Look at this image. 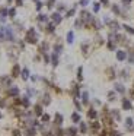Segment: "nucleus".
Here are the masks:
<instances>
[{
    "label": "nucleus",
    "mask_w": 134,
    "mask_h": 136,
    "mask_svg": "<svg viewBox=\"0 0 134 136\" xmlns=\"http://www.w3.org/2000/svg\"><path fill=\"white\" fill-rule=\"evenodd\" d=\"M38 40H40V37H38L36 29H35V28H29V29L26 31L25 41L26 43H29V44H36L38 43Z\"/></svg>",
    "instance_id": "obj_1"
},
{
    "label": "nucleus",
    "mask_w": 134,
    "mask_h": 136,
    "mask_svg": "<svg viewBox=\"0 0 134 136\" xmlns=\"http://www.w3.org/2000/svg\"><path fill=\"white\" fill-rule=\"evenodd\" d=\"M121 105H122V110L124 111L133 110V101H131L130 98H122V100H121Z\"/></svg>",
    "instance_id": "obj_2"
},
{
    "label": "nucleus",
    "mask_w": 134,
    "mask_h": 136,
    "mask_svg": "<svg viewBox=\"0 0 134 136\" xmlns=\"http://www.w3.org/2000/svg\"><path fill=\"white\" fill-rule=\"evenodd\" d=\"M51 21H52V24H56V25H58L63 22V16H61V13L58 12H54L52 15H51Z\"/></svg>",
    "instance_id": "obj_3"
},
{
    "label": "nucleus",
    "mask_w": 134,
    "mask_h": 136,
    "mask_svg": "<svg viewBox=\"0 0 134 136\" xmlns=\"http://www.w3.org/2000/svg\"><path fill=\"white\" fill-rule=\"evenodd\" d=\"M108 26H109V29H111L112 32H118L120 28H121V25L118 24V21H112V19H111V22L108 24Z\"/></svg>",
    "instance_id": "obj_4"
},
{
    "label": "nucleus",
    "mask_w": 134,
    "mask_h": 136,
    "mask_svg": "<svg viewBox=\"0 0 134 136\" xmlns=\"http://www.w3.org/2000/svg\"><path fill=\"white\" fill-rule=\"evenodd\" d=\"M109 116L112 117V119H115L117 121H121V113H120V110H117V108H112V110H109Z\"/></svg>",
    "instance_id": "obj_5"
},
{
    "label": "nucleus",
    "mask_w": 134,
    "mask_h": 136,
    "mask_svg": "<svg viewBox=\"0 0 134 136\" xmlns=\"http://www.w3.org/2000/svg\"><path fill=\"white\" fill-rule=\"evenodd\" d=\"M127 57H128V54H127L126 50H117V60L118 61H124V60H127Z\"/></svg>",
    "instance_id": "obj_6"
},
{
    "label": "nucleus",
    "mask_w": 134,
    "mask_h": 136,
    "mask_svg": "<svg viewBox=\"0 0 134 136\" xmlns=\"http://www.w3.org/2000/svg\"><path fill=\"white\" fill-rule=\"evenodd\" d=\"M63 121H64L63 114H61V113H56V114H54V123H56L57 126H61V124H63Z\"/></svg>",
    "instance_id": "obj_7"
},
{
    "label": "nucleus",
    "mask_w": 134,
    "mask_h": 136,
    "mask_svg": "<svg viewBox=\"0 0 134 136\" xmlns=\"http://www.w3.org/2000/svg\"><path fill=\"white\" fill-rule=\"evenodd\" d=\"M115 89H114V91H115V92H121V94H126V86H124V84H121V82H117V84H115Z\"/></svg>",
    "instance_id": "obj_8"
},
{
    "label": "nucleus",
    "mask_w": 134,
    "mask_h": 136,
    "mask_svg": "<svg viewBox=\"0 0 134 136\" xmlns=\"http://www.w3.org/2000/svg\"><path fill=\"white\" fill-rule=\"evenodd\" d=\"M64 132H66V136H77V132H79V130H77L74 126H72V127H67Z\"/></svg>",
    "instance_id": "obj_9"
},
{
    "label": "nucleus",
    "mask_w": 134,
    "mask_h": 136,
    "mask_svg": "<svg viewBox=\"0 0 134 136\" xmlns=\"http://www.w3.org/2000/svg\"><path fill=\"white\" fill-rule=\"evenodd\" d=\"M50 104H51V95H50V94H44L41 105L44 107V105H50Z\"/></svg>",
    "instance_id": "obj_10"
},
{
    "label": "nucleus",
    "mask_w": 134,
    "mask_h": 136,
    "mask_svg": "<svg viewBox=\"0 0 134 136\" xmlns=\"http://www.w3.org/2000/svg\"><path fill=\"white\" fill-rule=\"evenodd\" d=\"M118 75H120V78H122L124 81H128V79H130V70H128V69H122Z\"/></svg>",
    "instance_id": "obj_11"
},
{
    "label": "nucleus",
    "mask_w": 134,
    "mask_h": 136,
    "mask_svg": "<svg viewBox=\"0 0 134 136\" xmlns=\"http://www.w3.org/2000/svg\"><path fill=\"white\" fill-rule=\"evenodd\" d=\"M111 10L117 15V16H121V10H122V8H120V5H111Z\"/></svg>",
    "instance_id": "obj_12"
},
{
    "label": "nucleus",
    "mask_w": 134,
    "mask_h": 136,
    "mask_svg": "<svg viewBox=\"0 0 134 136\" xmlns=\"http://www.w3.org/2000/svg\"><path fill=\"white\" fill-rule=\"evenodd\" d=\"M88 119L96 120V119H98V111L95 110V108H90V110L88 111Z\"/></svg>",
    "instance_id": "obj_13"
},
{
    "label": "nucleus",
    "mask_w": 134,
    "mask_h": 136,
    "mask_svg": "<svg viewBox=\"0 0 134 136\" xmlns=\"http://www.w3.org/2000/svg\"><path fill=\"white\" fill-rule=\"evenodd\" d=\"M90 127H92V133H93V135H98V132L100 130V124L98 123V121H92Z\"/></svg>",
    "instance_id": "obj_14"
},
{
    "label": "nucleus",
    "mask_w": 134,
    "mask_h": 136,
    "mask_svg": "<svg viewBox=\"0 0 134 136\" xmlns=\"http://www.w3.org/2000/svg\"><path fill=\"white\" fill-rule=\"evenodd\" d=\"M133 126H134V119H133V117H127V119H126L127 130H133Z\"/></svg>",
    "instance_id": "obj_15"
},
{
    "label": "nucleus",
    "mask_w": 134,
    "mask_h": 136,
    "mask_svg": "<svg viewBox=\"0 0 134 136\" xmlns=\"http://www.w3.org/2000/svg\"><path fill=\"white\" fill-rule=\"evenodd\" d=\"M51 63H52V66L54 67H57L60 63V59H58V54H56V53H52L51 54Z\"/></svg>",
    "instance_id": "obj_16"
},
{
    "label": "nucleus",
    "mask_w": 134,
    "mask_h": 136,
    "mask_svg": "<svg viewBox=\"0 0 134 136\" xmlns=\"http://www.w3.org/2000/svg\"><path fill=\"white\" fill-rule=\"evenodd\" d=\"M20 72H22L20 66H19V64H15V66H13V69H12V76H13V78L19 76V75H20Z\"/></svg>",
    "instance_id": "obj_17"
},
{
    "label": "nucleus",
    "mask_w": 134,
    "mask_h": 136,
    "mask_svg": "<svg viewBox=\"0 0 134 136\" xmlns=\"http://www.w3.org/2000/svg\"><path fill=\"white\" fill-rule=\"evenodd\" d=\"M8 15H9V10L6 8L0 9V21H2V22H4V21H6V16H8Z\"/></svg>",
    "instance_id": "obj_18"
},
{
    "label": "nucleus",
    "mask_w": 134,
    "mask_h": 136,
    "mask_svg": "<svg viewBox=\"0 0 134 136\" xmlns=\"http://www.w3.org/2000/svg\"><path fill=\"white\" fill-rule=\"evenodd\" d=\"M48 47H50V45H48V43H47V41H42L38 51H40L41 54H45V53H47V50H48Z\"/></svg>",
    "instance_id": "obj_19"
},
{
    "label": "nucleus",
    "mask_w": 134,
    "mask_h": 136,
    "mask_svg": "<svg viewBox=\"0 0 134 136\" xmlns=\"http://www.w3.org/2000/svg\"><path fill=\"white\" fill-rule=\"evenodd\" d=\"M34 114H35V116H42V114H44L41 104H36V105L34 107Z\"/></svg>",
    "instance_id": "obj_20"
},
{
    "label": "nucleus",
    "mask_w": 134,
    "mask_h": 136,
    "mask_svg": "<svg viewBox=\"0 0 134 136\" xmlns=\"http://www.w3.org/2000/svg\"><path fill=\"white\" fill-rule=\"evenodd\" d=\"M20 76H22V79H24V81H28V79H29V69L28 67H24L22 69V72H20Z\"/></svg>",
    "instance_id": "obj_21"
},
{
    "label": "nucleus",
    "mask_w": 134,
    "mask_h": 136,
    "mask_svg": "<svg viewBox=\"0 0 134 136\" xmlns=\"http://www.w3.org/2000/svg\"><path fill=\"white\" fill-rule=\"evenodd\" d=\"M25 136H36V129L35 127H26Z\"/></svg>",
    "instance_id": "obj_22"
},
{
    "label": "nucleus",
    "mask_w": 134,
    "mask_h": 136,
    "mask_svg": "<svg viewBox=\"0 0 134 136\" xmlns=\"http://www.w3.org/2000/svg\"><path fill=\"white\" fill-rule=\"evenodd\" d=\"M121 28H124V31H126L127 34L134 35V28H133V26H130V25H127V24H124V25H121Z\"/></svg>",
    "instance_id": "obj_23"
},
{
    "label": "nucleus",
    "mask_w": 134,
    "mask_h": 136,
    "mask_svg": "<svg viewBox=\"0 0 134 136\" xmlns=\"http://www.w3.org/2000/svg\"><path fill=\"white\" fill-rule=\"evenodd\" d=\"M9 95H10V97H18V95H19V88H18V86H12V88L9 89Z\"/></svg>",
    "instance_id": "obj_24"
},
{
    "label": "nucleus",
    "mask_w": 134,
    "mask_h": 136,
    "mask_svg": "<svg viewBox=\"0 0 134 136\" xmlns=\"http://www.w3.org/2000/svg\"><path fill=\"white\" fill-rule=\"evenodd\" d=\"M45 31H47L48 34H52V32L56 31V24H52V22L47 24V28H45Z\"/></svg>",
    "instance_id": "obj_25"
},
{
    "label": "nucleus",
    "mask_w": 134,
    "mask_h": 136,
    "mask_svg": "<svg viewBox=\"0 0 134 136\" xmlns=\"http://www.w3.org/2000/svg\"><path fill=\"white\" fill-rule=\"evenodd\" d=\"M67 43L68 44L74 43V32H73V31H68V32H67Z\"/></svg>",
    "instance_id": "obj_26"
},
{
    "label": "nucleus",
    "mask_w": 134,
    "mask_h": 136,
    "mask_svg": "<svg viewBox=\"0 0 134 136\" xmlns=\"http://www.w3.org/2000/svg\"><path fill=\"white\" fill-rule=\"evenodd\" d=\"M88 124H86V123H84V121H80V130H79V132H80V133H82V135H86V133H88Z\"/></svg>",
    "instance_id": "obj_27"
},
{
    "label": "nucleus",
    "mask_w": 134,
    "mask_h": 136,
    "mask_svg": "<svg viewBox=\"0 0 134 136\" xmlns=\"http://www.w3.org/2000/svg\"><path fill=\"white\" fill-rule=\"evenodd\" d=\"M106 47H108L109 51H115L117 50V43H115V41H108V43H106Z\"/></svg>",
    "instance_id": "obj_28"
},
{
    "label": "nucleus",
    "mask_w": 134,
    "mask_h": 136,
    "mask_svg": "<svg viewBox=\"0 0 134 136\" xmlns=\"http://www.w3.org/2000/svg\"><path fill=\"white\" fill-rule=\"evenodd\" d=\"M115 100H117V92H115V91H109L108 92V101L112 102V101H115Z\"/></svg>",
    "instance_id": "obj_29"
},
{
    "label": "nucleus",
    "mask_w": 134,
    "mask_h": 136,
    "mask_svg": "<svg viewBox=\"0 0 134 136\" xmlns=\"http://www.w3.org/2000/svg\"><path fill=\"white\" fill-rule=\"evenodd\" d=\"M20 104L25 107V108H28L29 105H31V101H29V97H24L22 100H20Z\"/></svg>",
    "instance_id": "obj_30"
},
{
    "label": "nucleus",
    "mask_w": 134,
    "mask_h": 136,
    "mask_svg": "<svg viewBox=\"0 0 134 136\" xmlns=\"http://www.w3.org/2000/svg\"><path fill=\"white\" fill-rule=\"evenodd\" d=\"M76 8H77V5H74L73 8L70 9V10H67L66 18H73V16H74V13H76Z\"/></svg>",
    "instance_id": "obj_31"
},
{
    "label": "nucleus",
    "mask_w": 134,
    "mask_h": 136,
    "mask_svg": "<svg viewBox=\"0 0 134 136\" xmlns=\"http://www.w3.org/2000/svg\"><path fill=\"white\" fill-rule=\"evenodd\" d=\"M80 97H82V102L86 105V104L89 102V92H86V91H84V92H82V95H80Z\"/></svg>",
    "instance_id": "obj_32"
},
{
    "label": "nucleus",
    "mask_w": 134,
    "mask_h": 136,
    "mask_svg": "<svg viewBox=\"0 0 134 136\" xmlns=\"http://www.w3.org/2000/svg\"><path fill=\"white\" fill-rule=\"evenodd\" d=\"M50 120H51L50 114H45V113H44V114L41 116V121L44 123V124H48V123H50Z\"/></svg>",
    "instance_id": "obj_33"
},
{
    "label": "nucleus",
    "mask_w": 134,
    "mask_h": 136,
    "mask_svg": "<svg viewBox=\"0 0 134 136\" xmlns=\"http://www.w3.org/2000/svg\"><path fill=\"white\" fill-rule=\"evenodd\" d=\"M36 19H38V22H48V15H45V13H40Z\"/></svg>",
    "instance_id": "obj_34"
},
{
    "label": "nucleus",
    "mask_w": 134,
    "mask_h": 136,
    "mask_svg": "<svg viewBox=\"0 0 134 136\" xmlns=\"http://www.w3.org/2000/svg\"><path fill=\"white\" fill-rule=\"evenodd\" d=\"M72 120H73V123H80V114H79V113H77V111H76V113H73V114H72Z\"/></svg>",
    "instance_id": "obj_35"
},
{
    "label": "nucleus",
    "mask_w": 134,
    "mask_h": 136,
    "mask_svg": "<svg viewBox=\"0 0 134 136\" xmlns=\"http://www.w3.org/2000/svg\"><path fill=\"white\" fill-rule=\"evenodd\" d=\"M54 53L56 54H61L63 53V45L61 44H54Z\"/></svg>",
    "instance_id": "obj_36"
},
{
    "label": "nucleus",
    "mask_w": 134,
    "mask_h": 136,
    "mask_svg": "<svg viewBox=\"0 0 134 136\" xmlns=\"http://www.w3.org/2000/svg\"><path fill=\"white\" fill-rule=\"evenodd\" d=\"M106 73H108L109 79H114V78L117 76V75H115V69H114V67H109L108 70H106Z\"/></svg>",
    "instance_id": "obj_37"
},
{
    "label": "nucleus",
    "mask_w": 134,
    "mask_h": 136,
    "mask_svg": "<svg viewBox=\"0 0 134 136\" xmlns=\"http://www.w3.org/2000/svg\"><path fill=\"white\" fill-rule=\"evenodd\" d=\"M0 81H2V82H3L6 86H12V85H10V84H12V79H10L9 76H3Z\"/></svg>",
    "instance_id": "obj_38"
},
{
    "label": "nucleus",
    "mask_w": 134,
    "mask_h": 136,
    "mask_svg": "<svg viewBox=\"0 0 134 136\" xmlns=\"http://www.w3.org/2000/svg\"><path fill=\"white\" fill-rule=\"evenodd\" d=\"M80 48H82V51H83V54L86 56V54L89 53V43H83L82 45H80Z\"/></svg>",
    "instance_id": "obj_39"
},
{
    "label": "nucleus",
    "mask_w": 134,
    "mask_h": 136,
    "mask_svg": "<svg viewBox=\"0 0 134 136\" xmlns=\"http://www.w3.org/2000/svg\"><path fill=\"white\" fill-rule=\"evenodd\" d=\"M77 79H79V81H83V67L77 69Z\"/></svg>",
    "instance_id": "obj_40"
},
{
    "label": "nucleus",
    "mask_w": 134,
    "mask_h": 136,
    "mask_svg": "<svg viewBox=\"0 0 134 136\" xmlns=\"http://www.w3.org/2000/svg\"><path fill=\"white\" fill-rule=\"evenodd\" d=\"M74 26H76V28H79V29H82V26H83V21H82L80 18H79V19H76Z\"/></svg>",
    "instance_id": "obj_41"
},
{
    "label": "nucleus",
    "mask_w": 134,
    "mask_h": 136,
    "mask_svg": "<svg viewBox=\"0 0 134 136\" xmlns=\"http://www.w3.org/2000/svg\"><path fill=\"white\" fill-rule=\"evenodd\" d=\"M99 10H100V3H99V2H95V3H93V12L98 13Z\"/></svg>",
    "instance_id": "obj_42"
},
{
    "label": "nucleus",
    "mask_w": 134,
    "mask_h": 136,
    "mask_svg": "<svg viewBox=\"0 0 134 136\" xmlns=\"http://www.w3.org/2000/svg\"><path fill=\"white\" fill-rule=\"evenodd\" d=\"M35 5H36V6H35V8H36V10H41L42 6H44V3H42L41 0H35Z\"/></svg>",
    "instance_id": "obj_43"
},
{
    "label": "nucleus",
    "mask_w": 134,
    "mask_h": 136,
    "mask_svg": "<svg viewBox=\"0 0 134 136\" xmlns=\"http://www.w3.org/2000/svg\"><path fill=\"white\" fill-rule=\"evenodd\" d=\"M9 16H10V18H15V16H16V9H15V8L9 9Z\"/></svg>",
    "instance_id": "obj_44"
},
{
    "label": "nucleus",
    "mask_w": 134,
    "mask_h": 136,
    "mask_svg": "<svg viewBox=\"0 0 134 136\" xmlns=\"http://www.w3.org/2000/svg\"><path fill=\"white\" fill-rule=\"evenodd\" d=\"M64 135H66V132H64L63 129H57V130H56V135H54V136H64Z\"/></svg>",
    "instance_id": "obj_45"
},
{
    "label": "nucleus",
    "mask_w": 134,
    "mask_h": 136,
    "mask_svg": "<svg viewBox=\"0 0 134 136\" xmlns=\"http://www.w3.org/2000/svg\"><path fill=\"white\" fill-rule=\"evenodd\" d=\"M131 2H133V0H121V3H122V6H124V8H130V3H131Z\"/></svg>",
    "instance_id": "obj_46"
},
{
    "label": "nucleus",
    "mask_w": 134,
    "mask_h": 136,
    "mask_svg": "<svg viewBox=\"0 0 134 136\" xmlns=\"http://www.w3.org/2000/svg\"><path fill=\"white\" fill-rule=\"evenodd\" d=\"M64 10H66V5H64V3H60V5H58V10H57V12L61 13V12H64Z\"/></svg>",
    "instance_id": "obj_47"
},
{
    "label": "nucleus",
    "mask_w": 134,
    "mask_h": 136,
    "mask_svg": "<svg viewBox=\"0 0 134 136\" xmlns=\"http://www.w3.org/2000/svg\"><path fill=\"white\" fill-rule=\"evenodd\" d=\"M54 5H56V0H48V2H47V8L48 9L54 8Z\"/></svg>",
    "instance_id": "obj_48"
},
{
    "label": "nucleus",
    "mask_w": 134,
    "mask_h": 136,
    "mask_svg": "<svg viewBox=\"0 0 134 136\" xmlns=\"http://www.w3.org/2000/svg\"><path fill=\"white\" fill-rule=\"evenodd\" d=\"M108 136H121V133H120L118 130H111L108 133Z\"/></svg>",
    "instance_id": "obj_49"
},
{
    "label": "nucleus",
    "mask_w": 134,
    "mask_h": 136,
    "mask_svg": "<svg viewBox=\"0 0 134 136\" xmlns=\"http://www.w3.org/2000/svg\"><path fill=\"white\" fill-rule=\"evenodd\" d=\"M89 2H90V0H80V3H79V5H80L82 8H86V6L89 5Z\"/></svg>",
    "instance_id": "obj_50"
},
{
    "label": "nucleus",
    "mask_w": 134,
    "mask_h": 136,
    "mask_svg": "<svg viewBox=\"0 0 134 136\" xmlns=\"http://www.w3.org/2000/svg\"><path fill=\"white\" fill-rule=\"evenodd\" d=\"M74 105H76V108H77V113L82 111V105H80V102L77 101V100H74Z\"/></svg>",
    "instance_id": "obj_51"
},
{
    "label": "nucleus",
    "mask_w": 134,
    "mask_h": 136,
    "mask_svg": "<svg viewBox=\"0 0 134 136\" xmlns=\"http://www.w3.org/2000/svg\"><path fill=\"white\" fill-rule=\"evenodd\" d=\"M99 3L100 5H104V6H106V8L109 6V0H99Z\"/></svg>",
    "instance_id": "obj_52"
},
{
    "label": "nucleus",
    "mask_w": 134,
    "mask_h": 136,
    "mask_svg": "<svg viewBox=\"0 0 134 136\" xmlns=\"http://www.w3.org/2000/svg\"><path fill=\"white\" fill-rule=\"evenodd\" d=\"M12 133H13V136H22V133H20V130H13V132H12Z\"/></svg>",
    "instance_id": "obj_53"
},
{
    "label": "nucleus",
    "mask_w": 134,
    "mask_h": 136,
    "mask_svg": "<svg viewBox=\"0 0 134 136\" xmlns=\"http://www.w3.org/2000/svg\"><path fill=\"white\" fill-rule=\"evenodd\" d=\"M15 3H16V6H22V5H24V0H15Z\"/></svg>",
    "instance_id": "obj_54"
},
{
    "label": "nucleus",
    "mask_w": 134,
    "mask_h": 136,
    "mask_svg": "<svg viewBox=\"0 0 134 136\" xmlns=\"http://www.w3.org/2000/svg\"><path fill=\"white\" fill-rule=\"evenodd\" d=\"M44 136H54V135H52L51 132H45V133H44Z\"/></svg>",
    "instance_id": "obj_55"
},
{
    "label": "nucleus",
    "mask_w": 134,
    "mask_h": 136,
    "mask_svg": "<svg viewBox=\"0 0 134 136\" xmlns=\"http://www.w3.org/2000/svg\"><path fill=\"white\" fill-rule=\"evenodd\" d=\"M31 79H32L34 82H35V81H38V76H31Z\"/></svg>",
    "instance_id": "obj_56"
},
{
    "label": "nucleus",
    "mask_w": 134,
    "mask_h": 136,
    "mask_svg": "<svg viewBox=\"0 0 134 136\" xmlns=\"http://www.w3.org/2000/svg\"><path fill=\"white\" fill-rule=\"evenodd\" d=\"M93 102H95L96 105H100V101H99V100H95V101H93Z\"/></svg>",
    "instance_id": "obj_57"
},
{
    "label": "nucleus",
    "mask_w": 134,
    "mask_h": 136,
    "mask_svg": "<svg viewBox=\"0 0 134 136\" xmlns=\"http://www.w3.org/2000/svg\"><path fill=\"white\" fill-rule=\"evenodd\" d=\"M99 136H108V133H106V132H102V133H100Z\"/></svg>",
    "instance_id": "obj_58"
},
{
    "label": "nucleus",
    "mask_w": 134,
    "mask_h": 136,
    "mask_svg": "<svg viewBox=\"0 0 134 136\" xmlns=\"http://www.w3.org/2000/svg\"><path fill=\"white\" fill-rule=\"evenodd\" d=\"M131 132H133V133H134V126H133V130H131Z\"/></svg>",
    "instance_id": "obj_59"
},
{
    "label": "nucleus",
    "mask_w": 134,
    "mask_h": 136,
    "mask_svg": "<svg viewBox=\"0 0 134 136\" xmlns=\"http://www.w3.org/2000/svg\"><path fill=\"white\" fill-rule=\"evenodd\" d=\"M0 119H2V113H0Z\"/></svg>",
    "instance_id": "obj_60"
}]
</instances>
